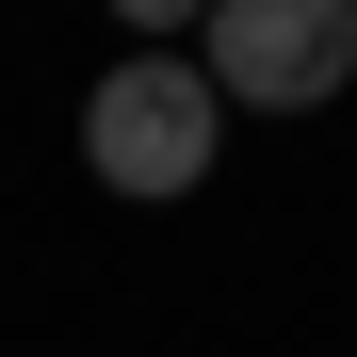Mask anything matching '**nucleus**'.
<instances>
[{"mask_svg": "<svg viewBox=\"0 0 357 357\" xmlns=\"http://www.w3.org/2000/svg\"><path fill=\"white\" fill-rule=\"evenodd\" d=\"M82 162L114 178V195H195V178L227 162V82L195 66V49H130V66L82 82Z\"/></svg>", "mask_w": 357, "mask_h": 357, "instance_id": "obj_1", "label": "nucleus"}, {"mask_svg": "<svg viewBox=\"0 0 357 357\" xmlns=\"http://www.w3.org/2000/svg\"><path fill=\"white\" fill-rule=\"evenodd\" d=\"M114 17H130L146 49H178V33H195V17H211V0H114Z\"/></svg>", "mask_w": 357, "mask_h": 357, "instance_id": "obj_3", "label": "nucleus"}, {"mask_svg": "<svg viewBox=\"0 0 357 357\" xmlns=\"http://www.w3.org/2000/svg\"><path fill=\"white\" fill-rule=\"evenodd\" d=\"M195 66L227 82V114H325L357 82V0H211Z\"/></svg>", "mask_w": 357, "mask_h": 357, "instance_id": "obj_2", "label": "nucleus"}]
</instances>
